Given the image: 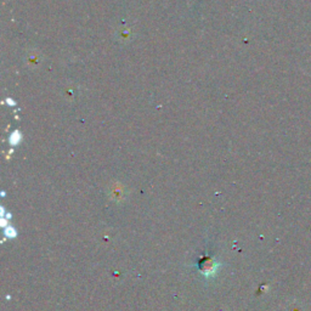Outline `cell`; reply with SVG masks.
I'll use <instances>...</instances> for the list:
<instances>
[{"instance_id":"obj_1","label":"cell","mask_w":311,"mask_h":311,"mask_svg":"<svg viewBox=\"0 0 311 311\" xmlns=\"http://www.w3.org/2000/svg\"><path fill=\"white\" fill-rule=\"evenodd\" d=\"M201 269L204 271V274H212L215 271V263L210 259H206L203 263H201Z\"/></svg>"}]
</instances>
